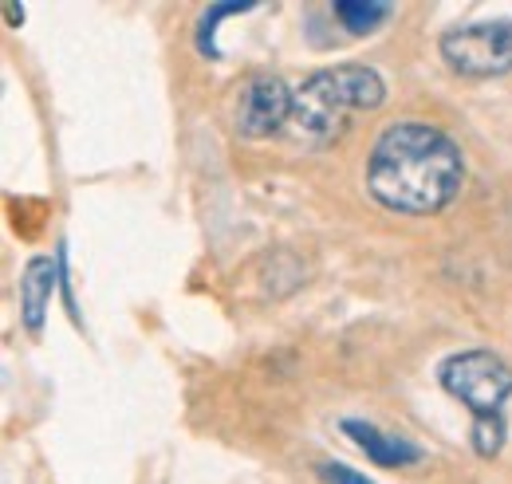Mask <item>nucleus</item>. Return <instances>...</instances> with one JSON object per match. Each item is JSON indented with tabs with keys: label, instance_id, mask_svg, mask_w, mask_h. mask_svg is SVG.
<instances>
[{
	"label": "nucleus",
	"instance_id": "6e6552de",
	"mask_svg": "<svg viewBox=\"0 0 512 484\" xmlns=\"http://www.w3.org/2000/svg\"><path fill=\"white\" fill-rule=\"evenodd\" d=\"M327 12L347 36H371L394 16V4H386V0H335Z\"/></svg>",
	"mask_w": 512,
	"mask_h": 484
},
{
	"label": "nucleus",
	"instance_id": "f257e3e1",
	"mask_svg": "<svg viewBox=\"0 0 512 484\" xmlns=\"http://www.w3.org/2000/svg\"><path fill=\"white\" fill-rule=\"evenodd\" d=\"M367 193L402 217L442 213L461 193L465 158L442 126L418 119L390 122L367 154Z\"/></svg>",
	"mask_w": 512,
	"mask_h": 484
},
{
	"label": "nucleus",
	"instance_id": "0eeeda50",
	"mask_svg": "<svg viewBox=\"0 0 512 484\" xmlns=\"http://www.w3.org/2000/svg\"><path fill=\"white\" fill-rule=\"evenodd\" d=\"M56 292H60V264L52 256H32L20 268V323L28 327V335L44 331Z\"/></svg>",
	"mask_w": 512,
	"mask_h": 484
},
{
	"label": "nucleus",
	"instance_id": "1a4fd4ad",
	"mask_svg": "<svg viewBox=\"0 0 512 484\" xmlns=\"http://www.w3.org/2000/svg\"><path fill=\"white\" fill-rule=\"evenodd\" d=\"M256 4L253 0H221V4H209L205 12H201V20H197V32H193V44H197V52L205 56V60H221V52H217V44H213V36H217V28H221V20L225 16H241V12H253Z\"/></svg>",
	"mask_w": 512,
	"mask_h": 484
},
{
	"label": "nucleus",
	"instance_id": "7ed1b4c3",
	"mask_svg": "<svg viewBox=\"0 0 512 484\" xmlns=\"http://www.w3.org/2000/svg\"><path fill=\"white\" fill-rule=\"evenodd\" d=\"M438 382L449 398H457L473 414L477 457L493 461L509 441L512 366L485 347H469V351H453L438 363Z\"/></svg>",
	"mask_w": 512,
	"mask_h": 484
},
{
	"label": "nucleus",
	"instance_id": "9b49d317",
	"mask_svg": "<svg viewBox=\"0 0 512 484\" xmlns=\"http://www.w3.org/2000/svg\"><path fill=\"white\" fill-rule=\"evenodd\" d=\"M56 264H60V296L67 303V315L79 323V307H75V296H71V276H67V241H60L56 248Z\"/></svg>",
	"mask_w": 512,
	"mask_h": 484
},
{
	"label": "nucleus",
	"instance_id": "f8f14e48",
	"mask_svg": "<svg viewBox=\"0 0 512 484\" xmlns=\"http://www.w3.org/2000/svg\"><path fill=\"white\" fill-rule=\"evenodd\" d=\"M4 20H8V24L24 20V8H20V4H4Z\"/></svg>",
	"mask_w": 512,
	"mask_h": 484
},
{
	"label": "nucleus",
	"instance_id": "39448f33",
	"mask_svg": "<svg viewBox=\"0 0 512 484\" xmlns=\"http://www.w3.org/2000/svg\"><path fill=\"white\" fill-rule=\"evenodd\" d=\"M292 95L296 87H288L280 75H256L241 87L237 99V134L241 138H272L292 122Z\"/></svg>",
	"mask_w": 512,
	"mask_h": 484
},
{
	"label": "nucleus",
	"instance_id": "f03ea898",
	"mask_svg": "<svg viewBox=\"0 0 512 484\" xmlns=\"http://www.w3.org/2000/svg\"><path fill=\"white\" fill-rule=\"evenodd\" d=\"M386 103V79L367 63H331L312 71L292 95L288 130L304 146H331L347 134L351 115L379 111Z\"/></svg>",
	"mask_w": 512,
	"mask_h": 484
},
{
	"label": "nucleus",
	"instance_id": "20e7f679",
	"mask_svg": "<svg viewBox=\"0 0 512 484\" xmlns=\"http://www.w3.org/2000/svg\"><path fill=\"white\" fill-rule=\"evenodd\" d=\"M438 56L453 75L465 79L512 75V20L453 24L438 36Z\"/></svg>",
	"mask_w": 512,
	"mask_h": 484
},
{
	"label": "nucleus",
	"instance_id": "9d476101",
	"mask_svg": "<svg viewBox=\"0 0 512 484\" xmlns=\"http://www.w3.org/2000/svg\"><path fill=\"white\" fill-rule=\"evenodd\" d=\"M316 477H320V484H375V481H367L359 469L343 465V461H320V465H316Z\"/></svg>",
	"mask_w": 512,
	"mask_h": 484
},
{
	"label": "nucleus",
	"instance_id": "423d86ee",
	"mask_svg": "<svg viewBox=\"0 0 512 484\" xmlns=\"http://www.w3.org/2000/svg\"><path fill=\"white\" fill-rule=\"evenodd\" d=\"M339 429L347 433V441L379 469H410L422 461V445L402 437V433H390V429H379L375 422H363V418H343Z\"/></svg>",
	"mask_w": 512,
	"mask_h": 484
}]
</instances>
